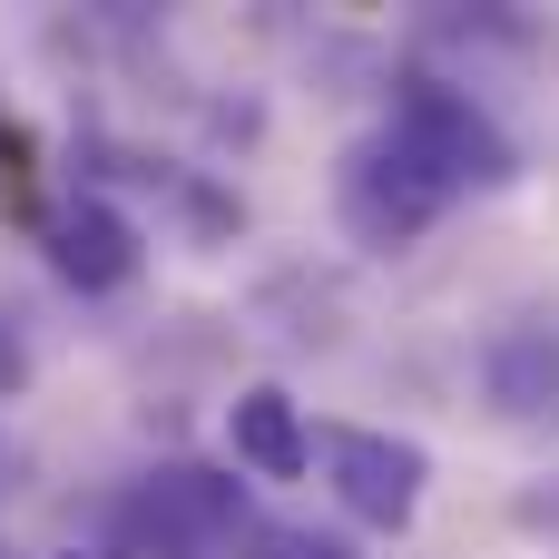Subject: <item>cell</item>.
<instances>
[{
    "label": "cell",
    "mask_w": 559,
    "mask_h": 559,
    "mask_svg": "<svg viewBox=\"0 0 559 559\" xmlns=\"http://www.w3.org/2000/svg\"><path fill=\"white\" fill-rule=\"evenodd\" d=\"M246 550H255V559H354L344 540H324V531H305V521H255Z\"/></svg>",
    "instance_id": "8"
},
{
    "label": "cell",
    "mask_w": 559,
    "mask_h": 559,
    "mask_svg": "<svg viewBox=\"0 0 559 559\" xmlns=\"http://www.w3.org/2000/svg\"><path fill=\"white\" fill-rule=\"evenodd\" d=\"M49 275L79 285V295H118L138 275V226L108 206V197H69L49 216Z\"/></svg>",
    "instance_id": "5"
},
{
    "label": "cell",
    "mask_w": 559,
    "mask_h": 559,
    "mask_svg": "<svg viewBox=\"0 0 559 559\" xmlns=\"http://www.w3.org/2000/svg\"><path fill=\"white\" fill-rule=\"evenodd\" d=\"M69 559H98V550H69Z\"/></svg>",
    "instance_id": "9"
},
{
    "label": "cell",
    "mask_w": 559,
    "mask_h": 559,
    "mask_svg": "<svg viewBox=\"0 0 559 559\" xmlns=\"http://www.w3.org/2000/svg\"><path fill=\"white\" fill-rule=\"evenodd\" d=\"M324 481H334V501L364 521V531H413L423 521V491H432V452L423 442H403V432H334L324 442Z\"/></svg>",
    "instance_id": "3"
},
{
    "label": "cell",
    "mask_w": 559,
    "mask_h": 559,
    "mask_svg": "<svg viewBox=\"0 0 559 559\" xmlns=\"http://www.w3.org/2000/svg\"><path fill=\"white\" fill-rule=\"evenodd\" d=\"M452 197H472V187H511L521 177V147L491 128V108L472 98V88H452V79H432V69H413L403 88H393V118H383Z\"/></svg>",
    "instance_id": "1"
},
{
    "label": "cell",
    "mask_w": 559,
    "mask_h": 559,
    "mask_svg": "<svg viewBox=\"0 0 559 559\" xmlns=\"http://www.w3.org/2000/svg\"><path fill=\"white\" fill-rule=\"evenodd\" d=\"M128 531H138V540H157L167 559H197V550H216V540L236 531V491H226L216 472L167 462V472H147V481H138Z\"/></svg>",
    "instance_id": "4"
},
{
    "label": "cell",
    "mask_w": 559,
    "mask_h": 559,
    "mask_svg": "<svg viewBox=\"0 0 559 559\" xmlns=\"http://www.w3.org/2000/svg\"><path fill=\"white\" fill-rule=\"evenodd\" d=\"M226 442H236V462H246L255 481H305V462H314L305 413H295L285 383H246V393L226 403Z\"/></svg>",
    "instance_id": "6"
},
{
    "label": "cell",
    "mask_w": 559,
    "mask_h": 559,
    "mask_svg": "<svg viewBox=\"0 0 559 559\" xmlns=\"http://www.w3.org/2000/svg\"><path fill=\"white\" fill-rule=\"evenodd\" d=\"M481 383L501 413H559V334L550 324H501L481 344Z\"/></svg>",
    "instance_id": "7"
},
{
    "label": "cell",
    "mask_w": 559,
    "mask_h": 559,
    "mask_svg": "<svg viewBox=\"0 0 559 559\" xmlns=\"http://www.w3.org/2000/svg\"><path fill=\"white\" fill-rule=\"evenodd\" d=\"M442 206H452V187H442V177L393 138V128L354 138V147H344V167H334V216H344V236H354V246H373V255H403Z\"/></svg>",
    "instance_id": "2"
}]
</instances>
